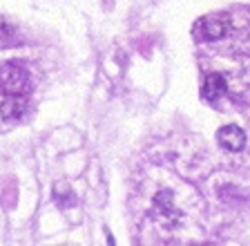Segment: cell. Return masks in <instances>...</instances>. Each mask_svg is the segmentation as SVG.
<instances>
[{"label":"cell","mask_w":250,"mask_h":246,"mask_svg":"<svg viewBox=\"0 0 250 246\" xmlns=\"http://www.w3.org/2000/svg\"><path fill=\"white\" fill-rule=\"evenodd\" d=\"M228 92V83L221 74H208V79L203 83V99L208 101H217Z\"/></svg>","instance_id":"4"},{"label":"cell","mask_w":250,"mask_h":246,"mask_svg":"<svg viewBox=\"0 0 250 246\" xmlns=\"http://www.w3.org/2000/svg\"><path fill=\"white\" fill-rule=\"evenodd\" d=\"M199 34L208 41H217V38H224L230 29V18L228 16H208V18H201L197 22Z\"/></svg>","instance_id":"2"},{"label":"cell","mask_w":250,"mask_h":246,"mask_svg":"<svg viewBox=\"0 0 250 246\" xmlns=\"http://www.w3.org/2000/svg\"><path fill=\"white\" fill-rule=\"evenodd\" d=\"M29 89V72L18 63H5L0 67V92L9 94H25Z\"/></svg>","instance_id":"1"},{"label":"cell","mask_w":250,"mask_h":246,"mask_svg":"<svg viewBox=\"0 0 250 246\" xmlns=\"http://www.w3.org/2000/svg\"><path fill=\"white\" fill-rule=\"evenodd\" d=\"M217 139L226 150H232V152L244 150V146H246V134H244V130L237 126H224L217 132Z\"/></svg>","instance_id":"3"},{"label":"cell","mask_w":250,"mask_h":246,"mask_svg":"<svg viewBox=\"0 0 250 246\" xmlns=\"http://www.w3.org/2000/svg\"><path fill=\"white\" fill-rule=\"evenodd\" d=\"M27 110V101L22 99V94H9L2 105H0V114L5 116V119H21Z\"/></svg>","instance_id":"5"}]
</instances>
